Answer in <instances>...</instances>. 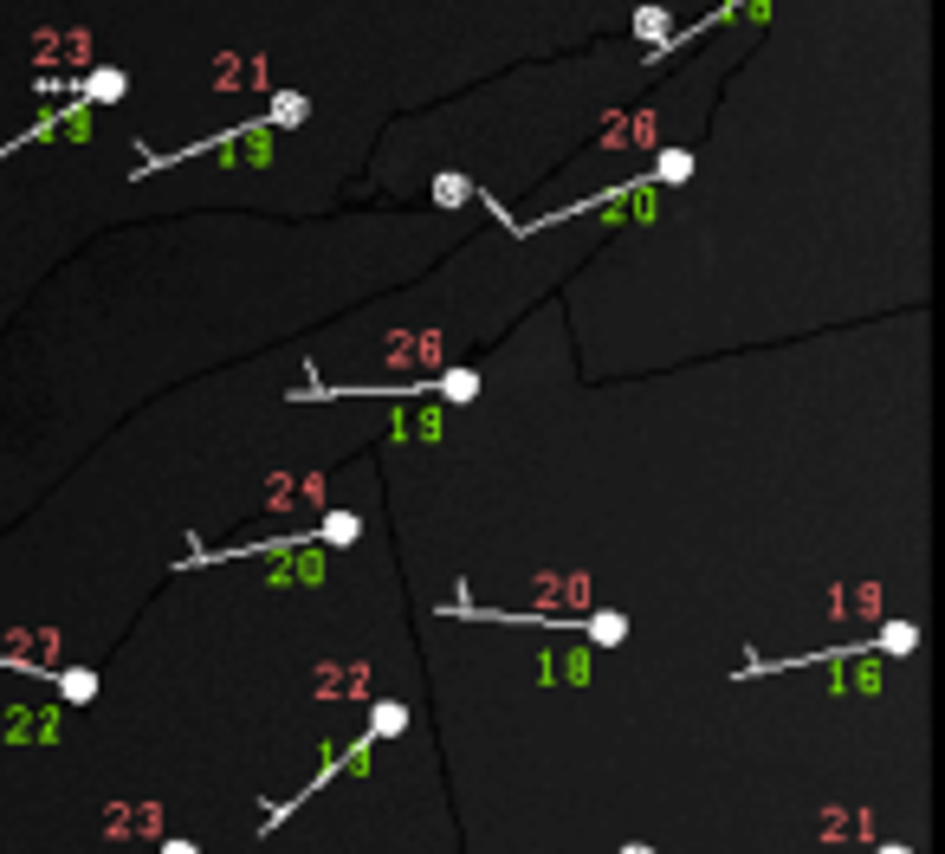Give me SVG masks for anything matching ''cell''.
Masks as SVG:
<instances>
[]
</instances>
